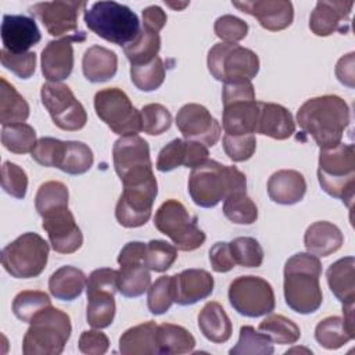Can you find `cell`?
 Returning <instances> with one entry per match:
<instances>
[{
  "label": "cell",
  "instance_id": "cell-28",
  "mask_svg": "<svg viewBox=\"0 0 355 355\" xmlns=\"http://www.w3.org/2000/svg\"><path fill=\"white\" fill-rule=\"evenodd\" d=\"M344 243L341 230L331 222L318 220L308 226L304 234V244L308 252L316 257H329L338 251Z\"/></svg>",
  "mask_w": 355,
  "mask_h": 355
},
{
  "label": "cell",
  "instance_id": "cell-21",
  "mask_svg": "<svg viewBox=\"0 0 355 355\" xmlns=\"http://www.w3.org/2000/svg\"><path fill=\"white\" fill-rule=\"evenodd\" d=\"M241 12L252 15L268 31L277 32L288 28L294 19L293 3L288 0H252L232 1Z\"/></svg>",
  "mask_w": 355,
  "mask_h": 355
},
{
  "label": "cell",
  "instance_id": "cell-34",
  "mask_svg": "<svg viewBox=\"0 0 355 355\" xmlns=\"http://www.w3.org/2000/svg\"><path fill=\"white\" fill-rule=\"evenodd\" d=\"M157 344L159 354L180 355L189 354L196 347V338L183 326L161 323L157 327Z\"/></svg>",
  "mask_w": 355,
  "mask_h": 355
},
{
  "label": "cell",
  "instance_id": "cell-18",
  "mask_svg": "<svg viewBox=\"0 0 355 355\" xmlns=\"http://www.w3.org/2000/svg\"><path fill=\"white\" fill-rule=\"evenodd\" d=\"M176 126L186 140L212 147L220 139V125L201 104H184L176 115Z\"/></svg>",
  "mask_w": 355,
  "mask_h": 355
},
{
  "label": "cell",
  "instance_id": "cell-19",
  "mask_svg": "<svg viewBox=\"0 0 355 355\" xmlns=\"http://www.w3.org/2000/svg\"><path fill=\"white\" fill-rule=\"evenodd\" d=\"M86 33H76L50 40L42 50V73L49 82L58 83L67 79L73 69V42H83Z\"/></svg>",
  "mask_w": 355,
  "mask_h": 355
},
{
  "label": "cell",
  "instance_id": "cell-44",
  "mask_svg": "<svg viewBox=\"0 0 355 355\" xmlns=\"http://www.w3.org/2000/svg\"><path fill=\"white\" fill-rule=\"evenodd\" d=\"M130 79L133 85L141 92L157 90L165 79V67L159 57H155L147 64L132 65Z\"/></svg>",
  "mask_w": 355,
  "mask_h": 355
},
{
  "label": "cell",
  "instance_id": "cell-53",
  "mask_svg": "<svg viewBox=\"0 0 355 355\" xmlns=\"http://www.w3.org/2000/svg\"><path fill=\"white\" fill-rule=\"evenodd\" d=\"M223 150L226 155L233 162H243L250 159L257 148L255 135H240V136H230L225 135L223 139Z\"/></svg>",
  "mask_w": 355,
  "mask_h": 355
},
{
  "label": "cell",
  "instance_id": "cell-27",
  "mask_svg": "<svg viewBox=\"0 0 355 355\" xmlns=\"http://www.w3.org/2000/svg\"><path fill=\"white\" fill-rule=\"evenodd\" d=\"M306 193V182L302 173L294 169H280L268 180L269 198L280 205L300 202Z\"/></svg>",
  "mask_w": 355,
  "mask_h": 355
},
{
  "label": "cell",
  "instance_id": "cell-15",
  "mask_svg": "<svg viewBox=\"0 0 355 355\" xmlns=\"http://www.w3.org/2000/svg\"><path fill=\"white\" fill-rule=\"evenodd\" d=\"M147 244L129 241L118 255V291L128 298L143 295L151 283L150 269L144 263Z\"/></svg>",
  "mask_w": 355,
  "mask_h": 355
},
{
  "label": "cell",
  "instance_id": "cell-57",
  "mask_svg": "<svg viewBox=\"0 0 355 355\" xmlns=\"http://www.w3.org/2000/svg\"><path fill=\"white\" fill-rule=\"evenodd\" d=\"M108 347V337L98 330H85L79 337V351L86 355H104Z\"/></svg>",
  "mask_w": 355,
  "mask_h": 355
},
{
  "label": "cell",
  "instance_id": "cell-11",
  "mask_svg": "<svg viewBox=\"0 0 355 355\" xmlns=\"http://www.w3.org/2000/svg\"><path fill=\"white\" fill-rule=\"evenodd\" d=\"M97 116L121 137L136 136L141 130V115L128 94L118 87L101 89L94 94Z\"/></svg>",
  "mask_w": 355,
  "mask_h": 355
},
{
  "label": "cell",
  "instance_id": "cell-25",
  "mask_svg": "<svg viewBox=\"0 0 355 355\" xmlns=\"http://www.w3.org/2000/svg\"><path fill=\"white\" fill-rule=\"evenodd\" d=\"M214 291V277L204 269H184L172 276L173 302L182 306L208 298Z\"/></svg>",
  "mask_w": 355,
  "mask_h": 355
},
{
  "label": "cell",
  "instance_id": "cell-12",
  "mask_svg": "<svg viewBox=\"0 0 355 355\" xmlns=\"http://www.w3.org/2000/svg\"><path fill=\"white\" fill-rule=\"evenodd\" d=\"M112 161L123 186L155 179L148 143L137 135L119 137L114 143Z\"/></svg>",
  "mask_w": 355,
  "mask_h": 355
},
{
  "label": "cell",
  "instance_id": "cell-17",
  "mask_svg": "<svg viewBox=\"0 0 355 355\" xmlns=\"http://www.w3.org/2000/svg\"><path fill=\"white\" fill-rule=\"evenodd\" d=\"M86 7V1L80 0H55L40 1L29 7V12L40 19L46 31L51 36H67V33L78 29L79 11Z\"/></svg>",
  "mask_w": 355,
  "mask_h": 355
},
{
  "label": "cell",
  "instance_id": "cell-24",
  "mask_svg": "<svg viewBox=\"0 0 355 355\" xmlns=\"http://www.w3.org/2000/svg\"><path fill=\"white\" fill-rule=\"evenodd\" d=\"M1 42L3 49L14 53H28V50L37 44L42 39L40 31L33 18L28 15L6 14L1 22Z\"/></svg>",
  "mask_w": 355,
  "mask_h": 355
},
{
  "label": "cell",
  "instance_id": "cell-29",
  "mask_svg": "<svg viewBox=\"0 0 355 355\" xmlns=\"http://www.w3.org/2000/svg\"><path fill=\"white\" fill-rule=\"evenodd\" d=\"M327 284L343 305H354L355 300V258L344 257L333 262L326 272Z\"/></svg>",
  "mask_w": 355,
  "mask_h": 355
},
{
  "label": "cell",
  "instance_id": "cell-14",
  "mask_svg": "<svg viewBox=\"0 0 355 355\" xmlns=\"http://www.w3.org/2000/svg\"><path fill=\"white\" fill-rule=\"evenodd\" d=\"M40 98L53 122L60 129L75 132L86 125V110L65 83H44L40 89Z\"/></svg>",
  "mask_w": 355,
  "mask_h": 355
},
{
  "label": "cell",
  "instance_id": "cell-51",
  "mask_svg": "<svg viewBox=\"0 0 355 355\" xmlns=\"http://www.w3.org/2000/svg\"><path fill=\"white\" fill-rule=\"evenodd\" d=\"M65 141L54 137H40L31 153V157L40 165L49 168H58L62 154H64Z\"/></svg>",
  "mask_w": 355,
  "mask_h": 355
},
{
  "label": "cell",
  "instance_id": "cell-48",
  "mask_svg": "<svg viewBox=\"0 0 355 355\" xmlns=\"http://www.w3.org/2000/svg\"><path fill=\"white\" fill-rule=\"evenodd\" d=\"M178 258V248L165 240H150L146 248L144 263L153 272L168 270Z\"/></svg>",
  "mask_w": 355,
  "mask_h": 355
},
{
  "label": "cell",
  "instance_id": "cell-5",
  "mask_svg": "<svg viewBox=\"0 0 355 355\" xmlns=\"http://www.w3.org/2000/svg\"><path fill=\"white\" fill-rule=\"evenodd\" d=\"M86 26L101 39L125 47L140 33L137 15L128 7L116 1H96L85 10Z\"/></svg>",
  "mask_w": 355,
  "mask_h": 355
},
{
  "label": "cell",
  "instance_id": "cell-10",
  "mask_svg": "<svg viewBox=\"0 0 355 355\" xmlns=\"http://www.w3.org/2000/svg\"><path fill=\"white\" fill-rule=\"evenodd\" d=\"M154 226L168 236L180 251H194L205 241V233L197 225V216L189 214L178 200L164 201L154 216Z\"/></svg>",
  "mask_w": 355,
  "mask_h": 355
},
{
  "label": "cell",
  "instance_id": "cell-13",
  "mask_svg": "<svg viewBox=\"0 0 355 355\" xmlns=\"http://www.w3.org/2000/svg\"><path fill=\"white\" fill-rule=\"evenodd\" d=\"M232 308L247 318H259L275 311V293L269 282L259 276H239L227 291Z\"/></svg>",
  "mask_w": 355,
  "mask_h": 355
},
{
  "label": "cell",
  "instance_id": "cell-55",
  "mask_svg": "<svg viewBox=\"0 0 355 355\" xmlns=\"http://www.w3.org/2000/svg\"><path fill=\"white\" fill-rule=\"evenodd\" d=\"M215 35L227 43H237L248 33V25L239 17L226 14L219 17L214 24Z\"/></svg>",
  "mask_w": 355,
  "mask_h": 355
},
{
  "label": "cell",
  "instance_id": "cell-1",
  "mask_svg": "<svg viewBox=\"0 0 355 355\" xmlns=\"http://www.w3.org/2000/svg\"><path fill=\"white\" fill-rule=\"evenodd\" d=\"M297 122L319 148H330L341 143L349 125V107L336 94H324L306 100L297 111Z\"/></svg>",
  "mask_w": 355,
  "mask_h": 355
},
{
  "label": "cell",
  "instance_id": "cell-42",
  "mask_svg": "<svg viewBox=\"0 0 355 355\" xmlns=\"http://www.w3.org/2000/svg\"><path fill=\"white\" fill-rule=\"evenodd\" d=\"M36 143L35 129L25 122L6 125L1 129V144L6 150L14 154L32 153Z\"/></svg>",
  "mask_w": 355,
  "mask_h": 355
},
{
  "label": "cell",
  "instance_id": "cell-43",
  "mask_svg": "<svg viewBox=\"0 0 355 355\" xmlns=\"http://www.w3.org/2000/svg\"><path fill=\"white\" fill-rule=\"evenodd\" d=\"M223 201V214L233 223L252 225L258 219V208L245 191L233 193Z\"/></svg>",
  "mask_w": 355,
  "mask_h": 355
},
{
  "label": "cell",
  "instance_id": "cell-50",
  "mask_svg": "<svg viewBox=\"0 0 355 355\" xmlns=\"http://www.w3.org/2000/svg\"><path fill=\"white\" fill-rule=\"evenodd\" d=\"M141 130L147 135L157 136L166 132L172 125V115L166 107L158 103H151L140 110Z\"/></svg>",
  "mask_w": 355,
  "mask_h": 355
},
{
  "label": "cell",
  "instance_id": "cell-61",
  "mask_svg": "<svg viewBox=\"0 0 355 355\" xmlns=\"http://www.w3.org/2000/svg\"><path fill=\"white\" fill-rule=\"evenodd\" d=\"M166 6H169V7H172V8H175V10H180V8H184L186 6H189V3H182V4H175V3H166Z\"/></svg>",
  "mask_w": 355,
  "mask_h": 355
},
{
  "label": "cell",
  "instance_id": "cell-60",
  "mask_svg": "<svg viewBox=\"0 0 355 355\" xmlns=\"http://www.w3.org/2000/svg\"><path fill=\"white\" fill-rule=\"evenodd\" d=\"M354 53H349L341 57L336 65L337 79L348 87H354Z\"/></svg>",
  "mask_w": 355,
  "mask_h": 355
},
{
  "label": "cell",
  "instance_id": "cell-56",
  "mask_svg": "<svg viewBox=\"0 0 355 355\" xmlns=\"http://www.w3.org/2000/svg\"><path fill=\"white\" fill-rule=\"evenodd\" d=\"M89 291H118V270L111 268H100L93 270L86 283V293Z\"/></svg>",
  "mask_w": 355,
  "mask_h": 355
},
{
  "label": "cell",
  "instance_id": "cell-4",
  "mask_svg": "<svg viewBox=\"0 0 355 355\" xmlns=\"http://www.w3.org/2000/svg\"><path fill=\"white\" fill-rule=\"evenodd\" d=\"M318 180L322 190L351 207L355 191V147L340 143L320 148Z\"/></svg>",
  "mask_w": 355,
  "mask_h": 355
},
{
  "label": "cell",
  "instance_id": "cell-8",
  "mask_svg": "<svg viewBox=\"0 0 355 355\" xmlns=\"http://www.w3.org/2000/svg\"><path fill=\"white\" fill-rule=\"evenodd\" d=\"M207 65L209 73L216 80L233 83L255 78L259 71V58L247 47L220 42L209 49Z\"/></svg>",
  "mask_w": 355,
  "mask_h": 355
},
{
  "label": "cell",
  "instance_id": "cell-36",
  "mask_svg": "<svg viewBox=\"0 0 355 355\" xmlns=\"http://www.w3.org/2000/svg\"><path fill=\"white\" fill-rule=\"evenodd\" d=\"M115 294L110 291H89L86 320L93 329L108 327L115 318Z\"/></svg>",
  "mask_w": 355,
  "mask_h": 355
},
{
  "label": "cell",
  "instance_id": "cell-31",
  "mask_svg": "<svg viewBox=\"0 0 355 355\" xmlns=\"http://www.w3.org/2000/svg\"><path fill=\"white\" fill-rule=\"evenodd\" d=\"M157 327L154 320L133 326L119 337V351L123 355H155L159 354L157 344Z\"/></svg>",
  "mask_w": 355,
  "mask_h": 355
},
{
  "label": "cell",
  "instance_id": "cell-59",
  "mask_svg": "<svg viewBox=\"0 0 355 355\" xmlns=\"http://www.w3.org/2000/svg\"><path fill=\"white\" fill-rule=\"evenodd\" d=\"M166 24V14L159 6H148L143 10V28L159 32Z\"/></svg>",
  "mask_w": 355,
  "mask_h": 355
},
{
  "label": "cell",
  "instance_id": "cell-54",
  "mask_svg": "<svg viewBox=\"0 0 355 355\" xmlns=\"http://www.w3.org/2000/svg\"><path fill=\"white\" fill-rule=\"evenodd\" d=\"M0 61L4 68L11 71L21 79H29L36 69V54L33 51L14 54L1 49Z\"/></svg>",
  "mask_w": 355,
  "mask_h": 355
},
{
  "label": "cell",
  "instance_id": "cell-49",
  "mask_svg": "<svg viewBox=\"0 0 355 355\" xmlns=\"http://www.w3.org/2000/svg\"><path fill=\"white\" fill-rule=\"evenodd\" d=\"M173 304L172 276L158 277L147 290V306L153 315H162Z\"/></svg>",
  "mask_w": 355,
  "mask_h": 355
},
{
  "label": "cell",
  "instance_id": "cell-46",
  "mask_svg": "<svg viewBox=\"0 0 355 355\" xmlns=\"http://www.w3.org/2000/svg\"><path fill=\"white\" fill-rule=\"evenodd\" d=\"M275 348L272 341L261 331H257L252 326H241L240 337L237 344L229 351L230 355H247V354H258V355H270Z\"/></svg>",
  "mask_w": 355,
  "mask_h": 355
},
{
  "label": "cell",
  "instance_id": "cell-22",
  "mask_svg": "<svg viewBox=\"0 0 355 355\" xmlns=\"http://www.w3.org/2000/svg\"><path fill=\"white\" fill-rule=\"evenodd\" d=\"M354 1L319 0L309 17V29L316 36H330L334 32L344 33L349 25Z\"/></svg>",
  "mask_w": 355,
  "mask_h": 355
},
{
  "label": "cell",
  "instance_id": "cell-35",
  "mask_svg": "<svg viewBox=\"0 0 355 355\" xmlns=\"http://www.w3.org/2000/svg\"><path fill=\"white\" fill-rule=\"evenodd\" d=\"M29 116V104L15 87L0 78V122L3 126L24 123Z\"/></svg>",
  "mask_w": 355,
  "mask_h": 355
},
{
  "label": "cell",
  "instance_id": "cell-58",
  "mask_svg": "<svg viewBox=\"0 0 355 355\" xmlns=\"http://www.w3.org/2000/svg\"><path fill=\"white\" fill-rule=\"evenodd\" d=\"M209 262L215 272L225 273L236 266L233 255L230 252L229 243L218 241L209 250Z\"/></svg>",
  "mask_w": 355,
  "mask_h": 355
},
{
  "label": "cell",
  "instance_id": "cell-33",
  "mask_svg": "<svg viewBox=\"0 0 355 355\" xmlns=\"http://www.w3.org/2000/svg\"><path fill=\"white\" fill-rule=\"evenodd\" d=\"M87 277L85 273L71 265L61 266L57 269L49 279L50 294L61 301H73L76 300L83 288L86 287Z\"/></svg>",
  "mask_w": 355,
  "mask_h": 355
},
{
  "label": "cell",
  "instance_id": "cell-47",
  "mask_svg": "<svg viewBox=\"0 0 355 355\" xmlns=\"http://www.w3.org/2000/svg\"><path fill=\"white\" fill-rule=\"evenodd\" d=\"M236 265L244 268H258L263 262V250L254 237H236L229 243Z\"/></svg>",
  "mask_w": 355,
  "mask_h": 355
},
{
  "label": "cell",
  "instance_id": "cell-45",
  "mask_svg": "<svg viewBox=\"0 0 355 355\" xmlns=\"http://www.w3.org/2000/svg\"><path fill=\"white\" fill-rule=\"evenodd\" d=\"M50 305L51 300L44 291L24 290L15 295L12 301V312L19 320L29 323L36 313Z\"/></svg>",
  "mask_w": 355,
  "mask_h": 355
},
{
  "label": "cell",
  "instance_id": "cell-40",
  "mask_svg": "<svg viewBox=\"0 0 355 355\" xmlns=\"http://www.w3.org/2000/svg\"><path fill=\"white\" fill-rule=\"evenodd\" d=\"M354 337L340 316H327L315 327V338L326 349H338Z\"/></svg>",
  "mask_w": 355,
  "mask_h": 355
},
{
  "label": "cell",
  "instance_id": "cell-3",
  "mask_svg": "<svg viewBox=\"0 0 355 355\" xmlns=\"http://www.w3.org/2000/svg\"><path fill=\"white\" fill-rule=\"evenodd\" d=\"M187 187L196 205L212 208L230 194L245 191L247 178L236 166L208 158L191 169Z\"/></svg>",
  "mask_w": 355,
  "mask_h": 355
},
{
  "label": "cell",
  "instance_id": "cell-41",
  "mask_svg": "<svg viewBox=\"0 0 355 355\" xmlns=\"http://www.w3.org/2000/svg\"><path fill=\"white\" fill-rule=\"evenodd\" d=\"M93 165V151L82 141H65L64 154L58 169L68 175L86 173Z\"/></svg>",
  "mask_w": 355,
  "mask_h": 355
},
{
  "label": "cell",
  "instance_id": "cell-32",
  "mask_svg": "<svg viewBox=\"0 0 355 355\" xmlns=\"http://www.w3.org/2000/svg\"><path fill=\"white\" fill-rule=\"evenodd\" d=\"M198 327L202 336L215 344L226 343L232 337L233 326L223 306L216 301L207 302L198 313Z\"/></svg>",
  "mask_w": 355,
  "mask_h": 355
},
{
  "label": "cell",
  "instance_id": "cell-20",
  "mask_svg": "<svg viewBox=\"0 0 355 355\" xmlns=\"http://www.w3.org/2000/svg\"><path fill=\"white\" fill-rule=\"evenodd\" d=\"M42 227L47 232L50 244L55 252L72 254L83 244V234L69 208L44 216Z\"/></svg>",
  "mask_w": 355,
  "mask_h": 355
},
{
  "label": "cell",
  "instance_id": "cell-38",
  "mask_svg": "<svg viewBox=\"0 0 355 355\" xmlns=\"http://www.w3.org/2000/svg\"><path fill=\"white\" fill-rule=\"evenodd\" d=\"M161 49V37L157 32L143 28L139 36L123 47L130 65H141L154 60Z\"/></svg>",
  "mask_w": 355,
  "mask_h": 355
},
{
  "label": "cell",
  "instance_id": "cell-37",
  "mask_svg": "<svg viewBox=\"0 0 355 355\" xmlns=\"http://www.w3.org/2000/svg\"><path fill=\"white\" fill-rule=\"evenodd\" d=\"M68 187L58 180H49L40 184L35 196V207L37 214L44 218L55 211L68 208Z\"/></svg>",
  "mask_w": 355,
  "mask_h": 355
},
{
  "label": "cell",
  "instance_id": "cell-23",
  "mask_svg": "<svg viewBox=\"0 0 355 355\" xmlns=\"http://www.w3.org/2000/svg\"><path fill=\"white\" fill-rule=\"evenodd\" d=\"M207 159L208 147L202 143L186 139H173L161 148L155 168L159 172H171L182 165L193 169Z\"/></svg>",
  "mask_w": 355,
  "mask_h": 355
},
{
  "label": "cell",
  "instance_id": "cell-26",
  "mask_svg": "<svg viewBox=\"0 0 355 355\" xmlns=\"http://www.w3.org/2000/svg\"><path fill=\"white\" fill-rule=\"evenodd\" d=\"M295 132V122L291 112L276 103L258 101V121L255 133L276 140H286Z\"/></svg>",
  "mask_w": 355,
  "mask_h": 355
},
{
  "label": "cell",
  "instance_id": "cell-39",
  "mask_svg": "<svg viewBox=\"0 0 355 355\" xmlns=\"http://www.w3.org/2000/svg\"><path fill=\"white\" fill-rule=\"evenodd\" d=\"M258 330L263 333L272 343L276 344H295L301 337V330L291 319L272 313L266 316L258 326Z\"/></svg>",
  "mask_w": 355,
  "mask_h": 355
},
{
  "label": "cell",
  "instance_id": "cell-30",
  "mask_svg": "<svg viewBox=\"0 0 355 355\" xmlns=\"http://www.w3.org/2000/svg\"><path fill=\"white\" fill-rule=\"evenodd\" d=\"M116 69L118 57L112 50L94 44L85 51L82 58V71L89 82H107L115 76Z\"/></svg>",
  "mask_w": 355,
  "mask_h": 355
},
{
  "label": "cell",
  "instance_id": "cell-16",
  "mask_svg": "<svg viewBox=\"0 0 355 355\" xmlns=\"http://www.w3.org/2000/svg\"><path fill=\"white\" fill-rule=\"evenodd\" d=\"M158 194L157 179L123 186L115 207V218L123 227H139L148 222Z\"/></svg>",
  "mask_w": 355,
  "mask_h": 355
},
{
  "label": "cell",
  "instance_id": "cell-52",
  "mask_svg": "<svg viewBox=\"0 0 355 355\" xmlns=\"http://www.w3.org/2000/svg\"><path fill=\"white\" fill-rule=\"evenodd\" d=\"M1 187L11 197L22 200L28 189L26 172L17 164L6 161L1 166Z\"/></svg>",
  "mask_w": 355,
  "mask_h": 355
},
{
  "label": "cell",
  "instance_id": "cell-6",
  "mask_svg": "<svg viewBox=\"0 0 355 355\" xmlns=\"http://www.w3.org/2000/svg\"><path fill=\"white\" fill-rule=\"evenodd\" d=\"M71 331L69 316L50 305L29 322V329L22 340V354L60 355L71 337Z\"/></svg>",
  "mask_w": 355,
  "mask_h": 355
},
{
  "label": "cell",
  "instance_id": "cell-7",
  "mask_svg": "<svg viewBox=\"0 0 355 355\" xmlns=\"http://www.w3.org/2000/svg\"><path fill=\"white\" fill-rule=\"evenodd\" d=\"M222 126L225 135H254L258 121V101L251 80L223 83Z\"/></svg>",
  "mask_w": 355,
  "mask_h": 355
},
{
  "label": "cell",
  "instance_id": "cell-2",
  "mask_svg": "<svg viewBox=\"0 0 355 355\" xmlns=\"http://www.w3.org/2000/svg\"><path fill=\"white\" fill-rule=\"evenodd\" d=\"M320 275L319 257L311 252H298L286 261L283 293L291 311L309 315L320 308L323 301Z\"/></svg>",
  "mask_w": 355,
  "mask_h": 355
},
{
  "label": "cell",
  "instance_id": "cell-9",
  "mask_svg": "<svg viewBox=\"0 0 355 355\" xmlns=\"http://www.w3.org/2000/svg\"><path fill=\"white\" fill-rule=\"evenodd\" d=\"M50 247L37 233H24L1 250V265L15 279L37 277L46 268Z\"/></svg>",
  "mask_w": 355,
  "mask_h": 355
}]
</instances>
